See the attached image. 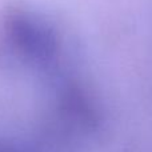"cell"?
Here are the masks:
<instances>
[{
  "label": "cell",
  "instance_id": "cell-1",
  "mask_svg": "<svg viewBox=\"0 0 152 152\" xmlns=\"http://www.w3.org/2000/svg\"><path fill=\"white\" fill-rule=\"evenodd\" d=\"M0 152H26V151L20 145L16 144V143L0 139Z\"/></svg>",
  "mask_w": 152,
  "mask_h": 152
}]
</instances>
